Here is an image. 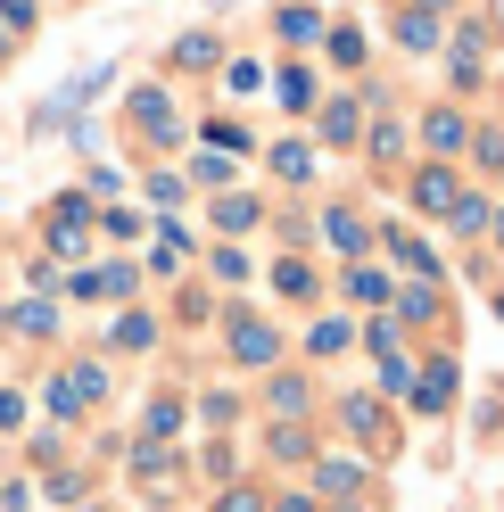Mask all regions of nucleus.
<instances>
[{
  "label": "nucleus",
  "instance_id": "nucleus-41",
  "mask_svg": "<svg viewBox=\"0 0 504 512\" xmlns=\"http://www.w3.org/2000/svg\"><path fill=\"white\" fill-rule=\"evenodd\" d=\"M273 512H323V496H306V488H290V496H273Z\"/></svg>",
  "mask_w": 504,
  "mask_h": 512
},
{
  "label": "nucleus",
  "instance_id": "nucleus-43",
  "mask_svg": "<svg viewBox=\"0 0 504 512\" xmlns=\"http://www.w3.org/2000/svg\"><path fill=\"white\" fill-rule=\"evenodd\" d=\"M405 9H422V17H447V9H455V0H405Z\"/></svg>",
  "mask_w": 504,
  "mask_h": 512
},
{
  "label": "nucleus",
  "instance_id": "nucleus-7",
  "mask_svg": "<svg viewBox=\"0 0 504 512\" xmlns=\"http://www.w3.org/2000/svg\"><path fill=\"white\" fill-rule=\"evenodd\" d=\"M372 248H381L389 265H405L414 281H438V248H430V240H414L405 223H381V232H372Z\"/></svg>",
  "mask_w": 504,
  "mask_h": 512
},
{
  "label": "nucleus",
  "instance_id": "nucleus-28",
  "mask_svg": "<svg viewBox=\"0 0 504 512\" xmlns=\"http://www.w3.org/2000/svg\"><path fill=\"white\" fill-rule=\"evenodd\" d=\"M257 215H265V207L248 199V190H224V199H215V223H224V232H248Z\"/></svg>",
  "mask_w": 504,
  "mask_h": 512
},
{
  "label": "nucleus",
  "instance_id": "nucleus-18",
  "mask_svg": "<svg viewBox=\"0 0 504 512\" xmlns=\"http://www.w3.org/2000/svg\"><path fill=\"white\" fill-rule=\"evenodd\" d=\"M166 58H174V67H182V75H207V67H215V58H224V42H215V34H207V25H199V34H182V42L166 50Z\"/></svg>",
  "mask_w": 504,
  "mask_h": 512
},
{
  "label": "nucleus",
  "instance_id": "nucleus-16",
  "mask_svg": "<svg viewBox=\"0 0 504 512\" xmlns=\"http://www.w3.org/2000/svg\"><path fill=\"white\" fill-rule=\"evenodd\" d=\"M265 455H273V463H314V430H306V422H273V430H265Z\"/></svg>",
  "mask_w": 504,
  "mask_h": 512
},
{
  "label": "nucleus",
  "instance_id": "nucleus-14",
  "mask_svg": "<svg viewBox=\"0 0 504 512\" xmlns=\"http://www.w3.org/2000/svg\"><path fill=\"white\" fill-rule=\"evenodd\" d=\"M364 149L381 157V166H414V133H405V116H381V124H364Z\"/></svg>",
  "mask_w": 504,
  "mask_h": 512
},
{
  "label": "nucleus",
  "instance_id": "nucleus-19",
  "mask_svg": "<svg viewBox=\"0 0 504 512\" xmlns=\"http://www.w3.org/2000/svg\"><path fill=\"white\" fill-rule=\"evenodd\" d=\"M397 50H405V58H430V50H438V17L397 9Z\"/></svg>",
  "mask_w": 504,
  "mask_h": 512
},
{
  "label": "nucleus",
  "instance_id": "nucleus-13",
  "mask_svg": "<svg viewBox=\"0 0 504 512\" xmlns=\"http://www.w3.org/2000/svg\"><path fill=\"white\" fill-rule=\"evenodd\" d=\"M339 422H348V430L372 446V455H389V413L372 405V397H339Z\"/></svg>",
  "mask_w": 504,
  "mask_h": 512
},
{
  "label": "nucleus",
  "instance_id": "nucleus-12",
  "mask_svg": "<svg viewBox=\"0 0 504 512\" xmlns=\"http://www.w3.org/2000/svg\"><path fill=\"white\" fill-rule=\"evenodd\" d=\"M323 240L348 256V265H372V223L364 215H348V207H323Z\"/></svg>",
  "mask_w": 504,
  "mask_h": 512
},
{
  "label": "nucleus",
  "instance_id": "nucleus-17",
  "mask_svg": "<svg viewBox=\"0 0 504 512\" xmlns=\"http://www.w3.org/2000/svg\"><path fill=\"white\" fill-rule=\"evenodd\" d=\"M273 34H281V42H298V50H323V9H306V0H298V9H281V17H273Z\"/></svg>",
  "mask_w": 504,
  "mask_h": 512
},
{
  "label": "nucleus",
  "instance_id": "nucleus-25",
  "mask_svg": "<svg viewBox=\"0 0 504 512\" xmlns=\"http://www.w3.org/2000/svg\"><path fill=\"white\" fill-rule=\"evenodd\" d=\"M339 281H348V298H356V306H389V281H381V265H348Z\"/></svg>",
  "mask_w": 504,
  "mask_h": 512
},
{
  "label": "nucleus",
  "instance_id": "nucleus-32",
  "mask_svg": "<svg viewBox=\"0 0 504 512\" xmlns=\"http://www.w3.org/2000/svg\"><path fill=\"white\" fill-rule=\"evenodd\" d=\"M207 149H224V157L248 149V124H240V116H207Z\"/></svg>",
  "mask_w": 504,
  "mask_h": 512
},
{
  "label": "nucleus",
  "instance_id": "nucleus-39",
  "mask_svg": "<svg viewBox=\"0 0 504 512\" xmlns=\"http://www.w3.org/2000/svg\"><path fill=\"white\" fill-rule=\"evenodd\" d=\"M199 471H207V479H224V488H232V471H240V463H232V446H224V438H215V446H207V463H199Z\"/></svg>",
  "mask_w": 504,
  "mask_h": 512
},
{
  "label": "nucleus",
  "instance_id": "nucleus-10",
  "mask_svg": "<svg viewBox=\"0 0 504 512\" xmlns=\"http://www.w3.org/2000/svg\"><path fill=\"white\" fill-rule=\"evenodd\" d=\"M438 314H447V298H438L430 281H405V290H389V323H397V331H430Z\"/></svg>",
  "mask_w": 504,
  "mask_h": 512
},
{
  "label": "nucleus",
  "instance_id": "nucleus-27",
  "mask_svg": "<svg viewBox=\"0 0 504 512\" xmlns=\"http://www.w3.org/2000/svg\"><path fill=\"white\" fill-rule=\"evenodd\" d=\"M323 496L356 504V496H364V463H339V455H331V463H323Z\"/></svg>",
  "mask_w": 504,
  "mask_h": 512
},
{
  "label": "nucleus",
  "instance_id": "nucleus-29",
  "mask_svg": "<svg viewBox=\"0 0 504 512\" xmlns=\"http://www.w3.org/2000/svg\"><path fill=\"white\" fill-rule=\"evenodd\" d=\"M364 347H372V356L389 364V356H405V331L389 323V314H372V323H364Z\"/></svg>",
  "mask_w": 504,
  "mask_h": 512
},
{
  "label": "nucleus",
  "instance_id": "nucleus-26",
  "mask_svg": "<svg viewBox=\"0 0 504 512\" xmlns=\"http://www.w3.org/2000/svg\"><path fill=\"white\" fill-rule=\"evenodd\" d=\"M488 223H496V215H488V199H471V190H463V199L447 207V232H455V240H471V232H488Z\"/></svg>",
  "mask_w": 504,
  "mask_h": 512
},
{
  "label": "nucleus",
  "instance_id": "nucleus-1",
  "mask_svg": "<svg viewBox=\"0 0 504 512\" xmlns=\"http://www.w3.org/2000/svg\"><path fill=\"white\" fill-rule=\"evenodd\" d=\"M224 356H232V364H257V372L281 364V323H265V314H240V306H232V314H224Z\"/></svg>",
  "mask_w": 504,
  "mask_h": 512
},
{
  "label": "nucleus",
  "instance_id": "nucleus-24",
  "mask_svg": "<svg viewBox=\"0 0 504 512\" xmlns=\"http://www.w3.org/2000/svg\"><path fill=\"white\" fill-rule=\"evenodd\" d=\"M348 339H356V323H339V314H323V323L306 331V356H348Z\"/></svg>",
  "mask_w": 504,
  "mask_h": 512
},
{
  "label": "nucleus",
  "instance_id": "nucleus-33",
  "mask_svg": "<svg viewBox=\"0 0 504 512\" xmlns=\"http://www.w3.org/2000/svg\"><path fill=\"white\" fill-rule=\"evenodd\" d=\"M215 512H273V496H265V488H240V479H232V488L215 496Z\"/></svg>",
  "mask_w": 504,
  "mask_h": 512
},
{
  "label": "nucleus",
  "instance_id": "nucleus-20",
  "mask_svg": "<svg viewBox=\"0 0 504 512\" xmlns=\"http://www.w3.org/2000/svg\"><path fill=\"white\" fill-rule=\"evenodd\" d=\"M323 58H331V67H364V25H323Z\"/></svg>",
  "mask_w": 504,
  "mask_h": 512
},
{
  "label": "nucleus",
  "instance_id": "nucleus-44",
  "mask_svg": "<svg viewBox=\"0 0 504 512\" xmlns=\"http://www.w3.org/2000/svg\"><path fill=\"white\" fill-rule=\"evenodd\" d=\"M496 240H504V215H496Z\"/></svg>",
  "mask_w": 504,
  "mask_h": 512
},
{
  "label": "nucleus",
  "instance_id": "nucleus-21",
  "mask_svg": "<svg viewBox=\"0 0 504 512\" xmlns=\"http://www.w3.org/2000/svg\"><path fill=\"white\" fill-rule=\"evenodd\" d=\"M108 339H116V347H133V356H141V347H157V314H141V306H124Z\"/></svg>",
  "mask_w": 504,
  "mask_h": 512
},
{
  "label": "nucleus",
  "instance_id": "nucleus-38",
  "mask_svg": "<svg viewBox=\"0 0 504 512\" xmlns=\"http://www.w3.org/2000/svg\"><path fill=\"white\" fill-rule=\"evenodd\" d=\"M207 265H215V281H248V256H240V248H215Z\"/></svg>",
  "mask_w": 504,
  "mask_h": 512
},
{
  "label": "nucleus",
  "instance_id": "nucleus-5",
  "mask_svg": "<svg viewBox=\"0 0 504 512\" xmlns=\"http://www.w3.org/2000/svg\"><path fill=\"white\" fill-rule=\"evenodd\" d=\"M100 397H108V372L100 364H67V372L50 380V413H91Z\"/></svg>",
  "mask_w": 504,
  "mask_h": 512
},
{
  "label": "nucleus",
  "instance_id": "nucleus-34",
  "mask_svg": "<svg viewBox=\"0 0 504 512\" xmlns=\"http://www.w3.org/2000/svg\"><path fill=\"white\" fill-rule=\"evenodd\" d=\"M480 50H488V25L463 17V25H455V58H463V67H480Z\"/></svg>",
  "mask_w": 504,
  "mask_h": 512
},
{
  "label": "nucleus",
  "instance_id": "nucleus-36",
  "mask_svg": "<svg viewBox=\"0 0 504 512\" xmlns=\"http://www.w3.org/2000/svg\"><path fill=\"white\" fill-rule=\"evenodd\" d=\"M191 174H199V182L215 190V199H224V190H232V157H215V149H207V157H199V166H191Z\"/></svg>",
  "mask_w": 504,
  "mask_h": 512
},
{
  "label": "nucleus",
  "instance_id": "nucleus-30",
  "mask_svg": "<svg viewBox=\"0 0 504 512\" xmlns=\"http://www.w3.org/2000/svg\"><path fill=\"white\" fill-rule=\"evenodd\" d=\"M9 331H25V339H50V331H58V306H42V298H34V306H17V314H9Z\"/></svg>",
  "mask_w": 504,
  "mask_h": 512
},
{
  "label": "nucleus",
  "instance_id": "nucleus-31",
  "mask_svg": "<svg viewBox=\"0 0 504 512\" xmlns=\"http://www.w3.org/2000/svg\"><path fill=\"white\" fill-rule=\"evenodd\" d=\"M273 290L281 298H314V265H298V256H290V265H273Z\"/></svg>",
  "mask_w": 504,
  "mask_h": 512
},
{
  "label": "nucleus",
  "instance_id": "nucleus-40",
  "mask_svg": "<svg viewBox=\"0 0 504 512\" xmlns=\"http://www.w3.org/2000/svg\"><path fill=\"white\" fill-rule=\"evenodd\" d=\"M224 83H232V91H257V83H265V67H257V58H232Z\"/></svg>",
  "mask_w": 504,
  "mask_h": 512
},
{
  "label": "nucleus",
  "instance_id": "nucleus-42",
  "mask_svg": "<svg viewBox=\"0 0 504 512\" xmlns=\"http://www.w3.org/2000/svg\"><path fill=\"white\" fill-rule=\"evenodd\" d=\"M0 25H17V34H25V25H34V0H0Z\"/></svg>",
  "mask_w": 504,
  "mask_h": 512
},
{
  "label": "nucleus",
  "instance_id": "nucleus-22",
  "mask_svg": "<svg viewBox=\"0 0 504 512\" xmlns=\"http://www.w3.org/2000/svg\"><path fill=\"white\" fill-rule=\"evenodd\" d=\"M174 430H182V397H157V405L141 413V446H166Z\"/></svg>",
  "mask_w": 504,
  "mask_h": 512
},
{
  "label": "nucleus",
  "instance_id": "nucleus-4",
  "mask_svg": "<svg viewBox=\"0 0 504 512\" xmlns=\"http://www.w3.org/2000/svg\"><path fill=\"white\" fill-rule=\"evenodd\" d=\"M124 116H133V133H141V141H182V124H174V100H166V83H133Z\"/></svg>",
  "mask_w": 504,
  "mask_h": 512
},
{
  "label": "nucleus",
  "instance_id": "nucleus-9",
  "mask_svg": "<svg viewBox=\"0 0 504 512\" xmlns=\"http://www.w3.org/2000/svg\"><path fill=\"white\" fill-rule=\"evenodd\" d=\"M50 248L58 256H83L91 248V199H83V190H67V199L50 207Z\"/></svg>",
  "mask_w": 504,
  "mask_h": 512
},
{
  "label": "nucleus",
  "instance_id": "nucleus-2",
  "mask_svg": "<svg viewBox=\"0 0 504 512\" xmlns=\"http://www.w3.org/2000/svg\"><path fill=\"white\" fill-rule=\"evenodd\" d=\"M455 389H463V364L455 356H430V364H414V397H405V405H414L422 422H438V413L455 405Z\"/></svg>",
  "mask_w": 504,
  "mask_h": 512
},
{
  "label": "nucleus",
  "instance_id": "nucleus-37",
  "mask_svg": "<svg viewBox=\"0 0 504 512\" xmlns=\"http://www.w3.org/2000/svg\"><path fill=\"white\" fill-rule=\"evenodd\" d=\"M471 157H480V174H504V133H471Z\"/></svg>",
  "mask_w": 504,
  "mask_h": 512
},
{
  "label": "nucleus",
  "instance_id": "nucleus-35",
  "mask_svg": "<svg viewBox=\"0 0 504 512\" xmlns=\"http://www.w3.org/2000/svg\"><path fill=\"white\" fill-rule=\"evenodd\" d=\"M381 397H397V405L414 397V364H405V356H389V364H381Z\"/></svg>",
  "mask_w": 504,
  "mask_h": 512
},
{
  "label": "nucleus",
  "instance_id": "nucleus-11",
  "mask_svg": "<svg viewBox=\"0 0 504 512\" xmlns=\"http://www.w3.org/2000/svg\"><path fill=\"white\" fill-rule=\"evenodd\" d=\"M265 405H273V422H306V405H314V380L306 372H265Z\"/></svg>",
  "mask_w": 504,
  "mask_h": 512
},
{
  "label": "nucleus",
  "instance_id": "nucleus-3",
  "mask_svg": "<svg viewBox=\"0 0 504 512\" xmlns=\"http://www.w3.org/2000/svg\"><path fill=\"white\" fill-rule=\"evenodd\" d=\"M422 149H430V166H455V157L471 149V116H463L455 100H438V108L422 116Z\"/></svg>",
  "mask_w": 504,
  "mask_h": 512
},
{
  "label": "nucleus",
  "instance_id": "nucleus-6",
  "mask_svg": "<svg viewBox=\"0 0 504 512\" xmlns=\"http://www.w3.org/2000/svg\"><path fill=\"white\" fill-rule=\"evenodd\" d=\"M405 190H414V207H422V215H447V207L463 199V174H455V166H430V157H422V166H405Z\"/></svg>",
  "mask_w": 504,
  "mask_h": 512
},
{
  "label": "nucleus",
  "instance_id": "nucleus-8",
  "mask_svg": "<svg viewBox=\"0 0 504 512\" xmlns=\"http://www.w3.org/2000/svg\"><path fill=\"white\" fill-rule=\"evenodd\" d=\"M314 133H323V149H356L364 141V100L348 91V100H314Z\"/></svg>",
  "mask_w": 504,
  "mask_h": 512
},
{
  "label": "nucleus",
  "instance_id": "nucleus-15",
  "mask_svg": "<svg viewBox=\"0 0 504 512\" xmlns=\"http://www.w3.org/2000/svg\"><path fill=\"white\" fill-rule=\"evenodd\" d=\"M265 166H273V182L306 190V182H314V149H306V141H273V149H265Z\"/></svg>",
  "mask_w": 504,
  "mask_h": 512
},
{
  "label": "nucleus",
  "instance_id": "nucleus-23",
  "mask_svg": "<svg viewBox=\"0 0 504 512\" xmlns=\"http://www.w3.org/2000/svg\"><path fill=\"white\" fill-rule=\"evenodd\" d=\"M273 100L290 108V116H306V108H314V75H306V67H281V75H273Z\"/></svg>",
  "mask_w": 504,
  "mask_h": 512
}]
</instances>
